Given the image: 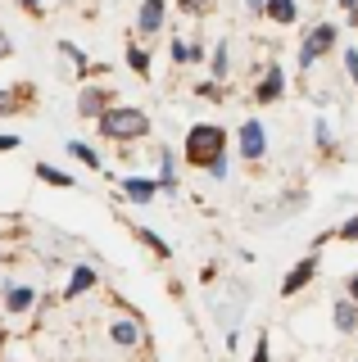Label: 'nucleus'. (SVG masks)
Returning a JSON list of instances; mask_svg holds the SVG:
<instances>
[{"instance_id":"nucleus-27","label":"nucleus","mask_w":358,"mask_h":362,"mask_svg":"<svg viewBox=\"0 0 358 362\" xmlns=\"http://www.w3.org/2000/svg\"><path fill=\"white\" fill-rule=\"evenodd\" d=\"M204 173L214 177V181H227V173H231V158H227V154H222V158H214V163H209Z\"/></svg>"},{"instance_id":"nucleus-33","label":"nucleus","mask_w":358,"mask_h":362,"mask_svg":"<svg viewBox=\"0 0 358 362\" xmlns=\"http://www.w3.org/2000/svg\"><path fill=\"white\" fill-rule=\"evenodd\" d=\"M335 5L345 9V18H350V23H358V0H335Z\"/></svg>"},{"instance_id":"nucleus-4","label":"nucleus","mask_w":358,"mask_h":362,"mask_svg":"<svg viewBox=\"0 0 358 362\" xmlns=\"http://www.w3.org/2000/svg\"><path fill=\"white\" fill-rule=\"evenodd\" d=\"M118 105V95H114V86H100V82H91V86H82L77 90V118H100L105 109H114Z\"/></svg>"},{"instance_id":"nucleus-7","label":"nucleus","mask_w":358,"mask_h":362,"mask_svg":"<svg viewBox=\"0 0 358 362\" xmlns=\"http://www.w3.org/2000/svg\"><path fill=\"white\" fill-rule=\"evenodd\" d=\"M168 23V0H141L137 9V37H159Z\"/></svg>"},{"instance_id":"nucleus-21","label":"nucleus","mask_w":358,"mask_h":362,"mask_svg":"<svg viewBox=\"0 0 358 362\" xmlns=\"http://www.w3.org/2000/svg\"><path fill=\"white\" fill-rule=\"evenodd\" d=\"M64 150H69V154H73V158H77L82 168H91V173H100V168H105V163H100V154H96V150H91L86 141H69Z\"/></svg>"},{"instance_id":"nucleus-5","label":"nucleus","mask_w":358,"mask_h":362,"mask_svg":"<svg viewBox=\"0 0 358 362\" xmlns=\"http://www.w3.org/2000/svg\"><path fill=\"white\" fill-rule=\"evenodd\" d=\"M236 150H241V158H250V163H259L267 154V127L259 118H245L236 127Z\"/></svg>"},{"instance_id":"nucleus-8","label":"nucleus","mask_w":358,"mask_h":362,"mask_svg":"<svg viewBox=\"0 0 358 362\" xmlns=\"http://www.w3.org/2000/svg\"><path fill=\"white\" fill-rule=\"evenodd\" d=\"M118 186H122V195H127L132 204H141V209H145V204H154V199L163 195V190H159V177H141V173L122 177Z\"/></svg>"},{"instance_id":"nucleus-1","label":"nucleus","mask_w":358,"mask_h":362,"mask_svg":"<svg viewBox=\"0 0 358 362\" xmlns=\"http://www.w3.org/2000/svg\"><path fill=\"white\" fill-rule=\"evenodd\" d=\"M96 127H100L105 141H118V145L145 141V136H150V113L137 109V105H114V109H105L96 118Z\"/></svg>"},{"instance_id":"nucleus-30","label":"nucleus","mask_w":358,"mask_h":362,"mask_svg":"<svg viewBox=\"0 0 358 362\" xmlns=\"http://www.w3.org/2000/svg\"><path fill=\"white\" fill-rule=\"evenodd\" d=\"M313 136H318V145H322V150H331V127H327V118H318V127H313Z\"/></svg>"},{"instance_id":"nucleus-25","label":"nucleus","mask_w":358,"mask_h":362,"mask_svg":"<svg viewBox=\"0 0 358 362\" xmlns=\"http://www.w3.org/2000/svg\"><path fill=\"white\" fill-rule=\"evenodd\" d=\"M168 54H173V64H191V41L173 37V45H168Z\"/></svg>"},{"instance_id":"nucleus-26","label":"nucleus","mask_w":358,"mask_h":362,"mask_svg":"<svg viewBox=\"0 0 358 362\" xmlns=\"http://www.w3.org/2000/svg\"><path fill=\"white\" fill-rule=\"evenodd\" d=\"M335 240H345V245H354V240H358V213H354L350 222H340V226H335Z\"/></svg>"},{"instance_id":"nucleus-20","label":"nucleus","mask_w":358,"mask_h":362,"mask_svg":"<svg viewBox=\"0 0 358 362\" xmlns=\"http://www.w3.org/2000/svg\"><path fill=\"white\" fill-rule=\"evenodd\" d=\"M37 177L46 181V186H54V190H69V186H77V181L64 173V168H54V163H37Z\"/></svg>"},{"instance_id":"nucleus-12","label":"nucleus","mask_w":358,"mask_h":362,"mask_svg":"<svg viewBox=\"0 0 358 362\" xmlns=\"http://www.w3.org/2000/svg\"><path fill=\"white\" fill-rule=\"evenodd\" d=\"M54 50H59V59H69V64L77 68V77H96V64L86 59V50H82V45H73L69 37H59V45H54Z\"/></svg>"},{"instance_id":"nucleus-23","label":"nucleus","mask_w":358,"mask_h":362,"mask_svg":"<svg viewBox=\"0 0 358 362\" xmlns=\"http://www.w3.org/2000/svg\"><path fill=\"white\" fill-rule=\"evenodd\" d=\"M195 95L200 100H222V95H227V82H214V77H209V82L195 86Z\"/></svg>"},{"instance_id":"nucleus-24","label":"nucleus","mask_w":358,"mask_h":362,"mask_svg":"<svg viewBox=\"0 0 358 362\" xmlns=\"http://www.w3.org/2000/svg\"><path fill=\"white\" fill-rule=\"evenodd\" d=\"M177 9H182V14H191V18H204L209 9H214V0H177Z\"/></svg>"},{"instance_id":"nucleus-9","label":"nucleus","mask_w":358,"mask_h":362,"mask_svg":"<svg viewBox=\"0 0 358 362\" xmlns=\"http://www.w3.org/2000/svg\"><path fill=\"white\" fill-rule=\"evenodd\" d=\"M318 263H322V258H318V249H313V254H304V258H299V263H295V267L286 272V281H282V294H299V290H304L308 281L318 276Z\"/></svg>"},{"instance_id":"nucleus-22","label":"nucleus","mask_w":358,"mask_h":362,"mask_svg":"<svg viewBox=\"0 0 358 362\" xmlns=\"http://www.w3.org/2000/svg\"><path fill=\"white\" fill-rule=\"evenodd\" d=\"M137 235H141V245H145V249H150V254H154V258H173V245H168V240H163V235H154V231H150V226H137Z\"/></svg>"},{"instance_id":"nucleus-2","label":"nucleus","mask_w":358,"mask_h":362,"mask_svg":"<svg viewBox=\"0 0 358 362\" xmlns=\"http://www.w3.org/2000/svg\"><path fill=\"white\" fill-rule=\"evenodd\" d=\"M182 154H186V163H191V168H200V173H204L214 158L227 154V132H222L218 122H195V127L186 132Z\"/></svg>"},{"instance_id":"nucleus-36","label":"nucleus","mask_w":358,"mask_h":362,"mask_svg":"<svg viewBox=\"0 0 358 362\" xmlns=\"http://www.w3.org/2000/svg\"><path fill=\"white\" fill-rule=\"evenodd\" d=\"M345 290H350V299L358 303V272H354V276H350V281H345Z\"/></svg>"},{"instance_id":"nucleus-19","label":"nucleus","mask_w":358,"mask_h":362,"mask_svg":"<svg viewBox=\"0 0 358 362\" xmlns=\"http://www.w3.org/2000/svg\"><path fill=\"white\" fill-rule=\"evenodd\" d=\"M122 59H127V68L137 77H150V50H145L141 41H127V54H122Z\"/></svg>"},{"instance_id":"nucleus-18","label":"nucleus","mask_w":358,"mask_h":362,"mask_svg":"<svg viewBox=\"0 0 358 362\" xmlns=\"http://www.w3.org/2000/svg\"><path fill=\"white\" fill-rule=\"evenodd\" d=\"M159 190L163 195L177 190V154L173 150H159Z\"/></svg>"},{"instance_id":"nucleus-3","label":"nucleus","mask_w":358,"mask_h":362,"mask_svg":"<svg viewBox=\"0 0 358 362\" xmlns=\"http://www.w3.org/2000/svg\"><path fill=\"white\" fill-rule=\"evenodd\" d=\"M335 41H340V28H335V23H313V28L304 32V37H299V50H295V68L299 73H308L313 64L318 59H327V54L335 50Z\"/></svg>"},{"instance_id":"nucleus-35","label":"nucleus","mask_w":358,"mask_h":362,"mask_svg":"<svg viewBox=\"0 0 358 362\" xmlns=\"http://www.w3.org/2000/svg\"><path fill=\"white\" fill-rule=\"evenodd\" d=\"M245 9H250V14H259V18H263V9H267V0H245Z\"/></svg>"},{"instance_id":"nucleus-11","label":"nucleus","mask_w":358,"mask_h":362,"mask_svg":"<svg viewBox=\"0 0 358 362\" xmlns=\"http://www.w3.org/2000/svg\"><path fill=\"white\" fill-rule=\"evenodd\" d=\"M263 18L277 23V28H295V23H299V0H267Z\"/></svg>"},{"instance_id":"nucleus-17","label":"nucleus","mask_w":358,"mask_h":362,"mask_svg":"<svg viewBox=\"0 0 358 362\" xmlns=\"http://www.w3.org/2000/svg\"><path fill=\"white\" fill-rule=\"evenodd\" d=\"M96 267H86V263H77L73 267V276H69V290H64V294H69V299H77V294H86V290H96Z\"/></svg>"},{"instance_id":"nucleus-34","label":"nucleus","mask_w":358,"mask_h":362,"mask_svg":"<svg viewBox=\"0 0 358 362\" xmlns=\"http://www.w3.org/2000/svg\"><path fill=\"white\" fill-rule=\"evenodd\" d=\"M9 54H14V41H9V32L0 28V59H9Z\"/></svg>"},{"instance_id":"nucleus-32","label":"nucleus","mask_w":358,"mask_h":362,"mask_svg":"<svg viewBox=\"0 0 358 362\" xmlns=\"http://www.w3.org/2000/svg\"><path fill=\"white\" fill-rule=\"evenodd\" d=\"M18 5H23L28 18H41V14H46V5H41V0H18Z\"/></svg>"},{"instance_id":"nucleus-13","label":"nucleus","mask_w":358,"mask_h":362,"mask_svg":"<svg viewBox=\"0 0 358 362\" xmlns=\"http://www.w3.org/2000/svg\"><path fill=\"white\" fill-rule=\"evenodd\" d=\"M331 317H335V331H340V335H354L358 331V303L350 299V294L331 303Z\"/></svg>"},{"instance_id":"nucleus-14","label":"nucleus","mask_w":358,"mask_h":362,"mask_svg":"<svg viewBox=\"0 0 358 362\" xmlns=\"http://www.w3.org/2000/svg\"><path fill=\"white\" fill-rule=\"evenodd\" d=\"M109 335H114V344H122V349H137L141 344V322L137 317H118V322L109 326Z\"/></svg>"},{"instance_id":"nucleus-10","label":"nucleus","mask_w":358,"mask_h":362,"mask_svg":"<svg viewBox=\"0 0 358 362\" xmlns=\"http://www.w3.org/2000/svg\"><path fill=\"white\" fill-rule=\"evenodd\" d=\"M32 105V86H5L0 90V118H14V113H23Z\"/></svg>"},{"instance_id":"nucleus-28","label":"nucleus","mask_w":358,"mask_h":362,"mask_svg":"<svg viewBox=\"0 0 358 362\" xmlns=\"http://www.w3.org/2000/svg\"><path fill=\"white\" fill-rule=\"evenodd\" d=\"M345 73H350V82L358 86V45H350V50H345Z\"/></svg>"},{"instance_id":"nucleus-37","label":"nucleus","mask_w":358,"mask_h":362,"mask_svg":"<svg viewBox=\"0 0 358 362\" xmlns=\"http://www.w3.org/2000/svg\"><path fill=\"white\" fill-rule=\"evenodd\" d=\"M0 349H5V335H0Z\"/></svg>"},{"instance_id":"nucleus-6","label":"nucleus","mask_w":358,"mask_h":362,"mask_svg":"<svg viewBox=\"0 0 358 362\" xmlns=\"http://www.w3.org/2000/svg\"><path fill=\"white\" fill-rule=\"evenodd\" d=\"M286 95V68L282 64H267L263 77L254 82V105H277Z\"/></svg>"},{"instance_id":"nucleus-29","label":"nucleus","mask_w":358,"mask_h":362,"mask_svg":"<svg viewBox=\"0 0 358 362\" xmlns=\"http://www.w3.org/2000/svg\"><path fill=\"white\" fill-rule=\"evenodd\" d=\"M250 362H267V331H259V339H254V354Z\"/></svg>"},{"instance_id":"nucleus-15","label":"nucleus","mask_w":358,"mask_h":362,"mask_svg":"<svg viewBox=\"0 0 358 362\" xmlns=\"http://www.w3.org/2000/svg\"><path fill=\"white\" fill-rule=\"evenodd\" d=\"M227 73H231V45L222 37L214 45V54H209V77H214V82H227Z\"/></svg>"},{"instance_id":"nucleus-16","label":"nucleus","mask_w":358,"mask_h":362,"mask_svg":"<svg viewBox=\"0 0 358 362\" xmlns=\"http://www.w3.org/2000/svg\"><path fill=\"white\" fill-rule=\"evenodd\" d=\"M32 303H37V290H32V286H9L5 290V313H28L32 308Z\"/></svg>"},{"instance_id":"nucleus-31","label":"nucleus","mask_w":358,"mask_h":362,"mask_svg":"<svg viewBox=\"0 0 358 362\" xmlns=\"http://www.w3.org/2000/svg\"><path fill=\"white\" fill-rule=\"evenodd\" d=\"M18 145H23V141H18V136H14V132H0V154H9V150H18Z\"/></svg>"}]
</instances>
